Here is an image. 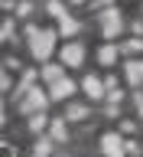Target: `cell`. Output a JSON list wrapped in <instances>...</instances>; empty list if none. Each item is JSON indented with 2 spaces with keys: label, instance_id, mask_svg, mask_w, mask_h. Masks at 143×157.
<instances>
[{
  "label": "cell",
  "instance_id": "1",
  "mask_svg": "<svg viewBox=\"0 0 143 157\" xmlns=\"http://www.w3.org/2000/svg\"><path fill=\"white\" fill-rule=\"evenodd\" d=\"M29 46H33V56L42 62V59H49V56H52L55 33H49V29H39V26H29Z\"/></svg>",
  "mask_w": 143,
  "mask_h": 157
},
{
  "label": "cell",
  "instance_id": "2",
  "mask_svg": "<svg viewBox=\"0 0 143 157\" xmlns=\"http://www.w3.org/2000/svg\"><path fill=\"white\" fill-rule=\"evenodd\" d=\"M101 151H104V154H111V157H120V154L127 151V144L120 141V134H114V131H111V134L101 137Z\"/></svg>",
  "mask_w": 143,
  "mask_h": 157
},
{
  "label": "cell",
  "instance_id": "3",
  "mask_svg": "<svg viewBox=\"0 0 143 157\" xmlns=\"http://www.w3.org/2000/svg\"><path fill=\"white\" fill-rule=\"evenodd\" d=\"M46 108V95H42V88H33L23 101H20V111H42Z\"/></svg>",
  "mask_w": 143,
  "mask_h": 157
},
{
  "label": "cell",
  "instance_id": "4",
  "mask_svg": "<svg viewBox=\"0 0 143 157\" xmlns=\"http://www.w3.org/2000/svg\"><path fill=\"white\" fill-rule=\"evenodd\" d=\"M101 23H104V36H117L120 33V10H104L101 13Z\"/></svg>",
  "mask_w": 143,
  "mask_h": 157
},
{
  "label": "cell",
  "instance_id": "5",
  "mask_svg": "<svg viewBox=\"0 0 143 157\" xmlns=\"http://www.w3.org/2000/svg\"><path fill=\"white\" fill-rule=\"evenodd\" d=\"M81 59H85V49L78 46V43L62 49V62H65V66H81Z\"/></svg>",
  "mask_w": 143,
  "mask_h": 157
},
{
  "label": "cell",
  "instance_id": "6",
  "mask_svg": "<svg viewBox=\"0 0 143 157\" xmlns=\"http://www.w3.org/2000/svg\"><path fill=\"white\" fill-rule=\"evenodd\" d=\"M75 92V82L72 78H59V82H52V98H68Z\"/></svg>",
  "mask_w": 143,
  "mask_h": 157
},
{
  "label": "cell",
  "instance_id": "7",
  "mask_svg": "<svg viewBox=\"0 0 143 157\" xmlns=\"http://www.w3.org/2000/svg\"><path fill=\"white\" fill-rule=\"evenodd\" d=\"M124 72H127V78H130V82H143V62H137V59H130V62H127L124 66Z\"/></svg>",
  "mask_w": 143,
  "mask_h": 157
},
{
  "label": "cell",
  "instance_id": "8",
  "mask_svg": "<svg viewBox=\"0 0 143 157\" xmlns=\"http://www.w3.org/2000/svg\"><path fill=\"white\" fill-rule=\"evenodd\" d=\"M85 92H88L91 98H101V95H104V82L95 78V75H88V78H85Z\"/></svg>",
  "mask_w": 143,
  "mask_h": 157
},
{
  "label": "cell",
  "instance_id": "9",
  "mask_svg": "<svg viewBox=\"0 0 143 157\" xmlns=\"http://www.w3.org/2000/svg\"><path fill=\"white\" fill-rule=\"evenodd\" d=\"M59 29H62V36H75L78 33V23L72 17H62V23H59Z\"/></svg>",
  "mask_w": 143,
  "mask_h": 157
},
{
  "label": "cell",
  "instance_id": "10",
  "mask_svg": "<svg viewBox=\"0 0 143 157\" xmlns=\"http://www.w3.org/2000/svg\"><path fill=\"white\" fill-rule=\"evenodd\" d=\"M98 59H101L104 66H111V62H114V59H117V49H114V46H104V49H101V52H98Z\"/></svg>",
  "mask_w": 143,
  "mask_h": 157
},
{
  "label": "cell",
  "instance_id": "11",
  "mask_svg": "<svg viewBox=\"0 0 143 157\" xmlns=\"http://www.w3.org/2000/svg\"><path fill=\"white\" fill-rule=\"evenodd\" d=\"M42 78H46V82H59V78H62V69L59 66H46L42 69Z\"/></svg>",
  "mask_w": 143,
  "mask_h": 157
},
{
  "label": "cell",
  "instance_id": "12",
  "mask_svg": "<svg viewBox=\"0 0 143 157\" xmlns=\"http://www.w3.org/2000/svg\"><path fill=\"white\" fill-rule=\"evenodd\" d=\"M42 128H46V115L39 111V115H33V118H29V131H42Z\"/></svg>",
  "mask_w": 143,
  "mask_h": 157
},
{
  "label": "cell",
  "instance_id": "13",
  "mask_svg": "<svg viewBox=\"0 0 143 157\" xmlns=\"http://www.w3.org/2000/svg\"><path fill=\"white\" fill-rule=\"evenodd\" d=\"M85 115H88L85 105H68V118H72V121H78V118H85Z\"/></svg>",
  "mask_w": 143,
  "mask_h": 157
},
{
  "label": "cell",
  "instance_id": "14",
  "mask_svg": "<svg viewBox=\"0 0 143 157\" xmlns=\"http://www.w3.org/2000/svg\"><path fill=\"white\" fill-rule=\"evenodd\" d=\"M52 137H55V141H65V137H68V131H65V124H62V121H55V124H52Z\"/></svg>",
  "mask_w": 143,
  "mask_h": 157
},
{
  "label": "cell",
  "instance_id": "15",
  "mask_svg": "<svg viewBox=\"0 0 143 157\" xmlns=\"http://www.w3.org/2000/svg\"><path fill=\"white\" fill-rule=\"evenodd\" d=\"M49 13H52V17H65V10H62V3H59V0H52V3H49Z\"/></svg>",
  "mask_w": 143,
  "mask_h": 157
},
{
  "label": "cell",
  "instance_id": "16",
  "mask_svg": "<svg viewBox=\"0 0 143 157\" xmlns=\"http://www.w3.org/2000/svg\"><path fill=\"white\" fill-rule=\"evenodd\" d=\"M49 151H52V144H49L46 137H42V141H39V144H36V154H39V157H46Z\"/></svg>",
  "mask_w": 143,
  "mask_h": 157
},
{
  "label": "cell",
  "instance_id": "17",
  "mask_svg": "<svg viewBox=\"0 0 143 157\" xmlns=\"http://www.w3.org/2000/svg\"><path fill=\"white\" fill-rule=\"evenodd\" d=\"M33 78H36V72H26V75H23V82H20V92H26V88L33 85Z\"/></svg>",
  "mask_w": 143,
  "mask_h": 157
},
{
  "label": "cell",
  "instance_id": "18",
  "mask_svg": "<svg viewBox=\"0 0 143 157\" xmlns=\"http://www.w3.org/2000/svg\"><path fill=\"white\" fill-rule=\"evenodd\" d=\"M13 36V20H3V39Z\"/></svg>",
  "mask_w": 143,
  "mask_h": 157
},
{
  "label": "cell",
  "instance_id": "19",
  "mask_svg": "<svg viewBox=\"0 0 143 157\" xmlns=\"http://www.w3.org/2000/svg\"><path fill=\"white\" fill-rule=\"evenodd\" d=\"M137 111L143 115V95H137Z\"/></svg>",
  "mask_w": 143,
  "mask_h": 157
},
{
  "label": "cell",
  "instance_id": "20",
  "mask_svg": "<svg viewBox=\"0 0 143 157\" xmlns=\"http://www.w3.org/2000/svg\"><path fill=\"white\" fill-rule=\"evenodd\" d=\"M72 3H85V0H72Z\"/></svg>",
  "mask_w": 143,
  "mask_h": 157
}]
</instances>
